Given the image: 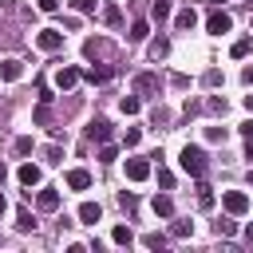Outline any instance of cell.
Masks as SVG:
<instances>
[{
	"label": "cell",
	"instance_id": "6da1fadb",
	"mask_svg": "<svg viewBox=\"0 0 253 253\" xmlns=\"http://www.w3.org/2000/svg\"><path fill=\"white\" fill-rule=\"evenodd\" d=\"M178 162H182V170H186L190 178H202V174H206V150H202V146H182V158H178Z\"/></svg>",
	"mask_w": 253,
	"mask_h": 253
},
{
	"label": "cell",
	"instance_id": "7a4b0ae2",
	"mask_svg": "<svg viewBox=\"0 0 253 253\" xmlns=\"http://www.w3.org/2000/svg\"><path fill=\"white\" fill-rule=\"evenodd\" d=\"M221 206H225L233 217H241V213L249 210V194H245V190H225V194H221Z\"/></svg>",
	"mask_w": 253,
	"mask_h": 253
},
{
	"label": "cell",
	"instance_id": "3957f363",
	"mask_svg": "<svg viewBox=\"0 0 253 253\" xmlns=\"http://www.w3.org/2000/svg\"><path fill=\"white\" fill-rule=\"evenodd\" d=\"M36 47H40V51H59V47H63V32H55V28H43V32L36 36Z\"/></svg>",
	"mask_w": 253,
	"mask_h": 253
},
{
	"label": "cell",
	"instance_id": "277c9868",
	"mask_svg": "<svg viewBox=\"0 0 253 253\" xmlns=\"http://www.w3.org/2000/svg\"><path fill=\"white\" fill-rule=\"evenodd\" d=\"M126 178L130 182H146L150 178V162L146 158H126Z\"/></svg>",
	"mask_w": 253,
	"mask_h": 253
},
{
	"label": "cell",
	"instance_id": "5b68a950",
	"mask_svg": "<svg viewBox=\"0 0 253 253\" xmlns=\"http://www.w3.org/2000/svg\"><path fill=\"white\" fill-rule=\"evenodd\" d=\"M79 75H83L79 67H59V71H55V87H59V91H71V87L79 83Z\"/></svg>",
	"mask_w": 253,
	"mask_h": 253
},
{
	"label": "cell",
	"instance_id": "8992f818",
	"mask_svg": "<svg viewBox=\"0 0 253 253\" xmlns=\"http://www.w3.org/2000/svg\"><path fill=\"white\" fill-rule=\"evenodd\" d=\"M67 190H91V174L83 170V166H75V170H67Z\"/></svg>",
	"mask_w": 253,
	"mask_h": 253
},
{
	"label": "cell",
	"instance_id": "52a82bcc",
	"mask_svg": "<svg viewBox=\"0 0 253 253\" xmlns=\"http://www.w3.org/2000/svg\"><path fill=\"white\" fill-rule=\"evenodd\" d=\"M16 178H20V186L32 190V186H40V166H36V162H24V166L16 170Z\"/></svg>",
	"mask_w": 253,
	"mask_h": 253
},
{
	"label": "cell",
	"instance_id": "ba28073f",
	"mask_svg": "<svg viewBox=\"0 0 253 253\" xmlns=\"http://www.w3.org/2000/svg\"><path fill=\"white\" fill-rule=\"evenodd\" d=\"M20 75H24V63H20V59H4V63H0V79H4V83H16Z\"/></svg>",
	"mask_w": 253,
	"mask_h": 253
},
{
	"label": "cell",
	"instance_id": "9c48e42d",
	"mask_svg": "<svg viewBox=\"0 0 253 253\" xmlns=\"http://www.w3.org/2000/svg\"><path fill=\"white\" fill-rule=\"evenodd\" d=\"M36 206H40L43 213L59 210V190H40V194H36Z\"/></svg>",
	"mask_w": 253,
	"mask_h": 253
},
{
	"label": "cell",
	"instance_id": "30bf717a",
	"mask_svg": "<svg viewBox=\"0 0 253 253\" xmlns=\"http://www.w3.org/2000/svg\"><path fill=\"white\" fill-rule=\"evenodd\" d=\"M206 28H210L213 36H225V32H229V16H225V12H210V20H206Z\"/></svg>",
	"mask_w": 253,
	"mask_h": 253
},
{
	"label": "cell",
	"instance_id": "8fae6325",
	"mask_svg": "<svg viewBox=\"0 0 253 253\" xmlns=\"http://www.w3.org/2000/svg\"><path fill=\"white\" fill-rule=\"evenodd\" d=\"M87 138H99V142H107V138H111V123H107V119H91V126H87Z\"/></svg>",
	"mask_w": 253,
	"mask_h": 253
},
{
	"label": "cell",
	"instance_id": "7c38bea8",
	"mask_svg": "<svg viewBox=\"0 0 253 253\" xmlns=\"http://www.w3.org/2000/svg\"><path fill=\"white\" fill-rule=\"evenodd\" d=\"M150 210H154L158 217H170V213H174V202H170V194H154V202H150Z\"/></svg>",
	"mask_w": 253,
	"mask_h": 253
},
{
	"label": "cell",
	"instance_id": "4fadbf2b",
	"mask_svg": "<svg viewBox=\"0 0 253 253\" xmlns=\"http://www.w3.org/2000/svg\"><path fill=\"white\" fill-rule=\"evenodd\" d=\"M99 217H103V210H99L95 202H83V206H79V221H83V225H95Z\"/></svg>",
	"mask_w": 253,
	"mask_h": 253
},
{
	"label": "cell",
	"instance_id": "5bb4252c",
	"mask_svg": "<svg viewBox=\"0 0 253 253\" xmlns=\"http://www.w3.org/2000/svg\"><path fill=\"white\" fill-rule=\"evenodd\" d=\"M150 55H154V59H166V55H170V40H166V36L150 40Z\"/></svg>",
	"mask_w": 253,
	"mask_h": 253
},
{
	"label": "cell",
	"instance_id": "9a60e30c",
	"mask_svg": "<svg viewBox=\"0 0 253 253\" xmlns=\"http://www.w3.org/2000/svg\"><path fill=\"white\" fill-rule=\"evenodd\" d=\"M198 206H202V210H210V206H213V190H210L202 178H198Z\"/></svg>",
	"mask_w": 253,
	"mask_h": 253
},
{
	"label": "cell",
	"instance_id": "2e32d148",
	"mask_svg": "<svg viewBox=\"0 0 253 253\" xmlns=\"http://www.w3.org/2000/svg\"><path fill=\"white\" fill-rule=\"evenodd\" d=\"M111 241H115V245H130V241H134V233H130L126 225H115V229H111Z\"/></svg>",
	"mask_w": 253,
	"mask_h": 253
},
{
	"label": "cell",
	"instance_id": "e0dca14e",
	"mask_svg": "<svg viewBox=\"0 0 253 253\" xmlns=\"http://www.w3.org/2000/svg\"><path fill=\"white\" fill-rule=\"evenodd\" d=\"M174 24L186 32V28H194V24H198V12H194V8H186V12H178V20H174Z\"/></svg>",
	"mask_w": 253,
	"mask_h": 253
},
{
	"label": "cell",
	"instance_id": "ac0fdd59",
	"mask_svg": "<svg viewBox=\"0 0 253 253\" xmlns=\"http://www.w3.org/2000/svg\"><path fill=\"white\" fill-rule=\"evenodd\" d=\"M150 16H154L158 24H162V20H170V4H166V0H154V8H150Z\"/></svg>",
	"mask_w": 253,
	"mask_h": 253
},
{
	"label": "cell",
	"instance_id": "d6986e66",
	"mask_svg": "<svg viewBox=\"0 0 253 253\" xmlns=\"http://www.w3.org/2000/svg\"><path fill=\"white\" fill-rule=\"evenodd\" d=\"M146 36H150V24L146 20H134L130 24V40H146Z\"/></svg>",
	"mask_w": 253,
	"mask_h": 253
},
{
	"label": "cell",
	"instance_id": "ffe728a7",
	"mask_svg": "<svg viewBox=\"0 0 253 253\" xmlns=\"http://www.w3.org/2000/svg\"><path fill=\"white\" fill-rule=\"evenodd\" d=\"M154 87H158V79H154V75H138V79H134V91H142V95H146V91H154Z\"/></svg>",
	"mask_w": 253,
	"mask_h": 253
},
{
	"label": "cell",
	"instance_id": "44dd1931",
	"mask_svg": "<svg viewBox=\"0 0 253 253\" xmlns=\"http://www.w3.org/2000/svg\"><path fill=\"white\" fill-rule=\"evenodd\" d=\"M229 55H233V59H245V55H249V40H233Z\"/></svg>",
	"mask_w": 253,
	"mask_h": 253
},
{
	"label": "cell",
	"instance_id": "7402d4cb",
	"mask_svg": "<svg viewBox=\"0 0 253 253\" xmlns=\"http://www.w3.org/2000/svg\"><path fill=\"white\" fill-rule=\"evenodd\" d=\"M87 79H91V83H107V79H111V67H91Z\"/></svg>",
	"mask_w": 253,
	"mask_h": 253
},
{
	"label": "cell",
	"instance_id": "603a6c76",
	"mask_svg": "<svg viewBox=\"0 0 253 253\" xmlns=\"http://www.w3.org/2000/svg\"><path fill=\"white\" fill-rule=\"evenodd\" d=\"M32 225H36V221H32V213H28V210H20V213H16V229H20V233H28Z\"/></svg>",
	"mask_w": 253,
	"mask_h": 253
},
{
	"label": "cell",
	"instance_id": "cb8c5ba5",
	"mask_svg": "<svg viewBox=\"0 0 253 253\" xmlns=\"http://www.w3.org/2000/svg\"><path fill=\"white\" fill-rule=\"evenodd\" d=\"M170 233H174V237H190V233H194V221H174Z\"/></svg>",
	"mask_w": 253,
	"mask_h": 253
},
{
	"label": "cell",
	"instance_id": "d4e9b609",
	"mask_svg": "<svg viewBox=\"0 0 253 253\" xmlns=\"http://www.w3.org/2000/svg\"><path fill=\"white\" fill-rule=\"evenodd\" d=\"M119 107H123V115H138V107H142V103H138L134 95H126V99H123Z\"/></svg>",
	"mask_w": 253,
	"mask_h": 253
},
{
	"label": "cell",
	"instance_id": "484cf974",
	"mask_svg": "<svg viewBox=\"0 0 253 253\" xmlns=\"http://www.w3.org/2000/svg\"><path fill=\"white\" fill-rule=\"evenodd\" d=\"M142 245H146V249H162V245H166V237H162V233H146V237H142Z\"/></svg>",
	"mask_w": 253,
	"mask_h": 253
},
{
	"label": "cell",
	"instance_id": "4316f807",
	"mask_svg": "<svg viewBox=\"0 0 253 253\" xmlns=\"http://www.w3.org/2000/svg\"><path fill=\"white\" fill-rule=\"evenodd\" d=\"M206 111H213V115H225V99H217V95H213V99H206Z\"/></svg>",
	"mask_w": 253,
	"mask_h": 253
},
{
	"label": "cell",
	"instance_id": "83f0119b",
	"mask_svg": "<svg viewBox=\"0 0 253 253\" xmlns=\"http://www.w3.org/2000/svg\"><path fill=\"white\" fill-rule=\"evenodd\" d=\"M206 138L210 142H225V126H206Z\"/></svg>",
	"mask_w": 253,
	"mask_h": 253
},
{
	"label": "cell",
	"instance_id": "f1b7e54d",
	"mask_svg": "<svg viewBox=\"0 0 253 253\" xmlns=\"http://www.w3.org/2000/svg\"><path fill=\"white\" fill-rule=\"evenodd\" d=\"M16 154H32V138H28V134L16 138Z\"/></svg>",
	"mask_w": 253,
	"mask_h": 253
},
{
	"label": "cell",
	"instance_id": "f546056e",
	"mask_svg": "<svg viewBox=\"0 0 253 253\" xmlns=\"http://www.w3.org/2000/svg\"><path fill=\"white\" fill-rule=\"evenodd\" d=\"M158 186H162V190H174V174H170V170H158Z\"/></svg>",
	"mask_w": 253,
	"mask_h": 253
},
{
	"label": "cell",
	"instance_id": "4dcf8cb0",
	"mask_svg": "<svg viewBox=\"0 0 253 253\" xmlns=\"http://www.w3.org/2000/svg\"><path fill=\"white\" fill-rule=\"evenodd\" d=\"M103 20H107V24H119V8L107 4V8H103Z\"/></svg>",
	"mask_w": 253,
	"mask_h": 253
},
{
	"label": "cell",
	"instance_id": "1f68e13d",
	"mask_svg": "<svg viewBox=\"0 0 253 253\" xmlns=\"http://www.w3.org/2000/svg\"><path fill=\"white\" fill-rule=\"evenodd\" d=\"M217 83H221V71L210 67V71H206V87H217Z\"/></svg>",
	"mask_w": 253,
	"mask_h": 253
},
{
	"label": "cell",
	"instance_id": "d6a6232c",
	"mask_svg": "<svg viewBox=\"0 0 253 253\" xmlns=\"http://www.w3.org/2000/svg\"><path fill=\"white\" fill-rule=\"evenodd\" d=\"M213 229H217V233H221V237H229V233H233V229H237V225H233V221H225V217H221V221H217V225H213Z\"/></svg>",
	"mask_w": 253,
	"mask_h": 253
},
{
	"label": "cell",
	"instance_id": "836d02e7",
	"mask_svg": "<svg viewBox=\"0 0 253 253\" xmlns=\"http://www.w3.org/2000/svg\"><path fill=\"white\" fill-rule=\"evenodd\" d=\"M75 12H95V0H71Z\"/></svg>",
	"mask_w": 253,
	"mask_h": 253
},
{
	"label": "cell",
	"instance_id": "e575fe53",
	"mask_svg": "<svg viewBox=\"0 0 253 253\" xmlns=\"http://www.w3.org/2000/svg\"><path fill=\"white\" fill-rule=\"evenodd\" d=\"M138 138H142V134H138V130H134V126H130V130H126V134H123V142H126V146H138Z\"/></svg>",
	"mask_w": 253,
	"mask_h": 253
},
{
	"label": "cell",
	"instance_id": "d590c367",
	"mask_svg": "<svg viewBox=\"0 0 253 253\" xmlns=\"http://www.w3.org/2000/svg\"><path fill=\"white\" fill-rule=\"evenodd\" d=\"M59 154H63L59 146H47V150H43V158H47V162H59Z\"/></svg>",
	"mask_w": 253,
	"mask_h": 253
},
{
	"label": "cell",
	"instance_id": "8d00e7d4",
	"mask_svg": "<svg viewBox=\"0 0 253 253\" xmlns=\"http://www.w3.org/2000/svg\"><path fill=\"white\" fill-rule=\"evenodd\" d=\"M99 158H103V162H115L119 154H115V146H103V150H99Z\"/></svg>",
	"mask_w": 253,
	"mask_h": 253
},
{
	"label": "cell",
	"instance_id": "74e56055",
	"mask_svg": "<svg viewBox=\"0 0 253 253\" xmlns=\"http://www.w3.org/2000/svg\"><path fill=\"white\" fill-rule=\"evenodd\" d=\"M59 8V0H40V12H55Z\"/></svg>",
	"mask_w": 253,
	"mask_h": 253
},
{
	"label": "cell",
	"instance_id": "f35d334b",
	"mask_svg": "<svg viewBox=\"0 0 253 253\" xmlns=\"http://www.w3.org/2000/svg\"><path fill=\"white\" fill-rule=\"evenodd\" d=\"M241 83H245V87H253V63H249V67L241 71Z\"/></svg>",
	"mask_w": 253,
	"mask_h": 253
},
{
	"label": "cell",
	"instance_id": "ab89813d",
	"mask_svg": "<svg viewBox=\"0 0 253 253\" xmlns=\"http://www.w3.org/2000/svg\"><path fill=\"white\" fill-rule=\"evenodd\" d=\"M241 134H245V138H253V119H249V123H241Z\"/></svg>",
	"mask_w": 253,
	"mask_h": 253
},
{
	"label": "cell",
	"instance_id": "60d3db41",
	"mask_svg": "<svg viewBox=\"0 0 253 253\" xmlns=\"http://www.w3.org/2000/svg\"><path fill=\"white\" fill-rule=\"evenodd\" d=\"M245 111H249V115H253V95H245Z\"/></svg>",
	"mask_w": 253,
	"mask_h": 253
},
{
	"label": "cell",
	"instance_id": "b9f144b4",
	"mask_svg": "<svg viewBox=\"0 0 253 253\" xmlns=\"http://www.w3.org/2000/svg\"><path fill=\"white\" fill-rule=\"evenodd\" d=\"M245 158H253V138H249V146H245Z\"/></svg>",
	"mask_w": 253,
	"mask_h": 253
},
{
	"label": "cell",
	"instance_id": "7bdbcfd3",
	"mask_svg": "<svg viewBox=\"0 0 253 253\" xmlns=\"http://www.w3.org/2000/svg\"><path fill=\"white\" fill-rule=\"evenodd\" d=\"M245 237H249V241H253V221H249V225H245Z\"/></svg>",
	"mask_w": 253,
	"mask_h": 253
},
{
	"label": "cell",
	"instance_id": "ee69618b",
	"mask_svg": "<svg viewBox=\"0 0 253 253\" xmlns=\"http://www.w3.org/2000/svg\"><path fill=\"white\" fill-rule=\"evenodd\" d=\"M4 210H8V202H4V194H0V217H4Z\"/></svg>",
	"mask_w": 253,
	"mask_h": 253
},
{
	"label": "cell",
	"instance_id": "f6af8a7d",
	"mask_svg": "<svg viewBox=\"0 0 253 253\" xmlns=\"http://www.w3.org/2000/svg\"><path fill=\"white\" fill-rule=\"evenodd\" d=\"M4 174H8V170H4V162H0V182H4Z\"/></svg>",
	"mask_w": 253,
	"mask_h": 253
},
{
	"label": "cell",
	"instance_id": "bcb514c9",
	"mask_svg": "<svg viewBox=\"0 0 253 253\" xmlns=\"http://www.w3.org/2000/svg\"><path fill=\"white\" fill-rule=\"evenodd\" d=\"M210 4H217V8H221V4H225V0H210Z\"/></svg>",
	"mask_w": 253,
	"mask_h": 253
},
{
	"label": "cell",
	"instance_id": "7dc6e473",
	"mask_svg": "<svg viewBox=\"0 0 253 253\" xmlns=\"http://www.w3.org/2000/svg\"><path fill=\"white\" fill-rule=\"evenodd\" d=\"M249 28H253V24H249Z\"/></svg>",
	"mask_w": 253,
	"mask_h": 253
}]
</instances>
